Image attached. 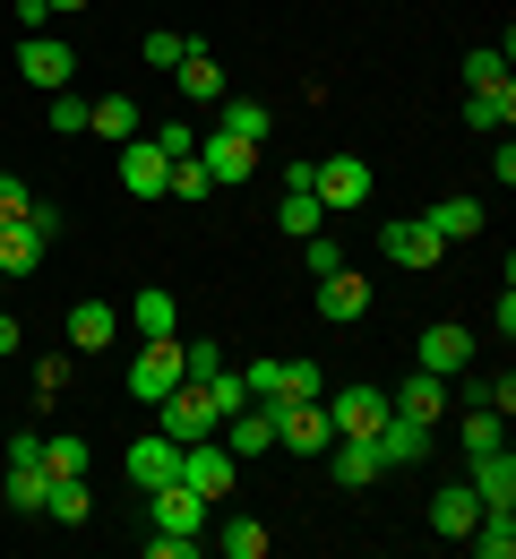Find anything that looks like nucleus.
<instances>
[{"instance_id":"nucleus-1","label":"nucleus","mask_w":516,"mask_h":559,"mask_svg":"<svg viewBox=\"0 0 516 559\" xmlns=\"http://www.w3.org/2000/svg\"><path fill=\"white\" fill-rule=\"evenodd\" d=\"M250 405H267L276 448H293V456H327V448H336V421H327L319 396H250Z\"/></svg>"},{"instance_id":"nucleus-2","label":"nucleus","mask_w":516,"mask_h":559,"mask_svg":"<svg viewBox=\"0 0 516 559\" xmlns=\"http://www.w3.org/2000/svg\"><path fill=\"white\" fill-rule=\"evenodd\" d=\"M155 430H164V439H181V448H190V439H207V430H224L216 379H181V388L155 405Z\"/></svg>"},{"instance_id":"nucleus-3","label":"nucleus","mask_w":516,"mask_h":559,"mask_svg":"<svg viewBox=\"0 0 516 559\" xmlns=\"http://www.w3.org/2000/svg\"><path fill=\"white\" fill-rule=\"evenodd\" d=\"M319 405H327V421H336V439H379V421H387V388L353 379V388H327Z\"/></svg>"},{"instance_id":"nucleus-4","label":"nucleus","mask_w":516,"mask_h":559,"mask_svg":"<svg viewBox=\"0 0 516 559\" xmlns=\"http://www.w3.org/2000/svg\"><path fill=\"white\" fill-rule=\"evenodd\" d=\"M379 250H387V267H413V276H431L447 259V241L422 224V215H396V224H379Z\"/></svg>"},{"instance_id":"nucleus-5","label":"nucleus","mask_w":516,"mask_h":559,"mask_svg":"<svg viewBox=\"0 0 516 559\" xmlns=\"http://www.w3.org/2000/svg\"><path fill=\"white\" fill-rule=\"evenodd\" d=\"M232 465H241V456L224 448V430H207V439H190V448H181V483L199 490L207 508H216L224 490H232Z\"/></svg>"},{"instance_id":"nucleus-6","label":"nucleus","mask_w":516,"mask_h":559,"mask_svg":"<svg viewBox=\"0 0 516 559\" xmlns=\"http://www.w3.org/2000/svg\"><path fill=\"white\" fill-rule=\"evenodd\" d=\"M310 190H319V207H362L370 199V164L362 155H310Z\"/></svg>"},{"instance_id":"nucleus-7","label":"nucleus","mask_w":516,"mask_h":559,"mask_svg":"<svg viewBox=\"0 0 516 559\" xmlns=\"http://www.w3.org/2000/svg\"><path fill=\"white\" fill-rule=\"evenodd\" d=\"M17 78L44 86V95H61V86L77 78V52L61 44V35H17Z\"/></svg>"},{"instance_id":"nucleus-8","label":"nucleus","mask_w":516,"mask_h":559,"mask_svg":"<svg viewBox=\"0 0 516 559\" xmlns=\"http://www.w3.org/2000/svg\"><path fill=\"white\" fill-rule=\"evenodd\" d=\"M172 388H181V345H172V336H147L139 361H130V396H139V405H164Z\"/></svg>"},{"instance_id":"nucleus-9","label":"nucleus","mask_w":516,"mask_h":559,"mask_svg":"<svg viewBox=\"0 0 516 559\" xmlns=\"http://www.w3.org/2000/svg\"><path fill=\"white\" fill-rule=\"evenodd\" d=\"M327 224V207H319V190H310V155H293V173H285V207H276V233L285 241H310Z\"/></svg>"},{"instance_id":"nucleus-10","label":"nucleus","mask_w":516,"mask_h":559,"mask_svg":"<svg viewBox=\"0 0 516 559\" xmlns=\"http://www.w3.org/2000/svg\"><path fill=\"white\" fill-rule=\"evenodd\" d=\"M413 361H422L431 379H456V370L473 361V328H456V319H440V328H422V336H413Z\"/></svg>"},{"instance_id":"nucleus-11","label":"nucleus","mask_w":516,"mask_h":559,"mask_svg":"<svg viewBox=\"0 0 516 559\" xmlns=\"http://www.w3.org/2000/svg\"><path fill=\"white\" fill-rule=\"evenodd\" d=\"M147 508H155V534H207V499L190 483H155Z\"/></svg>"},{"instance_id":"nucleus-12","label":"nucleus","mask_w":516,"mask_h":559,"mask_svg":"<svg viewBox=\"0 0 516 559\" xmlns=\"http://www.w3.org/2000/svg\"><path fill=\"white\" fill-rule=\"evenodd\" d=\"M164 181H172L164 146L155 139H121V190H130V199H164Z\"/></svg>"},{"instance_id":"nucleus-13","label":"nucleus","mask_w":516,"mask_h":559,"mask_svg":"<svg viewBox=\"0 0 516 559\" xmlns=\"http://www.w3.org/2000/svg\"><path fill=\"white\" fill-rule=\"evenodd\" d=\"M199 164H207V181H216V190H232V181H250V173H259V146L207 130V139H199Z\"/></svg>"},{"instance_id":"nucleus-14","label":"nucleus","mask_w":516,"mask_h":559,"mask_svg":"<svg viewBox=\"0 0 516 559\" xmlns=\"http://www.w3.org/2000/svg\"><path fill=\"white\" fill-rule=\"evenodd\" d=\"M130 483H139V490H155V483H181V439H164V430L130 439Z\"/></svg>"},{"instance_id":"nucleus-15","label":"nucleus","mask_w":516,"mask_h":559,"mask_svg":"<svg viewBox=\"0 0 516 559\" xmlns=\"http://www.w3.org/2000/svg\"><path fill=\"white\" fill-rule=\"evenodd\" d=\"M370 448H379V465H387V474H405V465H422V456H431V430H422V421H405V414H387Z\"/></svg>"},{"instance_id":"nucleus-16","label":"nucleus","mask_w":516,"mask_h":559,"mask_svg":"<svg viewBox=\"0 0 516 559\" xmlns=\"http://www.w3.org/2000/svg\"><path fill=\"white\" fill-rule=\"evenodd\" d=\"M319 319H336V328H353V319H370V276H353V267H336V276H319Z\"/></svg>"},{"instance_id":"nucleus-17","label":"nucleus","mask_w":516,"mask_h":559,"mask_svg":"<svg viewBox=\"0 0 516 559\" xmlns=\"http://www.w3.org/2000/svg\"><path fill=\"white\" fill-rule=\"evenodd\" d=\"M473 516H482L473 483H440V490H431V534H440V543H465V534H473Z\"/></svg>"},{"instance_id":"nucleus-18","label":"nucleus","mask_w":516,"mask_h":559,"mask_svg":"<svg viewBox=\"0 0 516 559\" xmlns=\"http://www.w3.org/2000/svg\"><path fill=\"white\" fill-rule=\"evenodd\" d=\"M387 414H405V421H422V430H431V421L447 414V379H431V370H413V379H405V388L387 396Z\"/></svg>"},{"instance_id":"nucleus-19","label":"nucleus","mask_w":516,"mask_h":559,"mask_svg":"<svg viewBox=\"0 0 516 559\" xmlns=\"http://www.w3.org/2000/svg\"><path fill=\"white\" fill-rule=\"evenodd\" d=\"M112 336H121V310H112V301H77V310H70V353H86V361H95Z\"/></svg>"},{"instance_id":"nucleus-20","label":"nucleus","mask_w":516,"mask_h":559,"mask_svg":"<svg viewBox=\"0 0 516 559\" xmlns=\"http://www.w3.org/2000/svg\"><path fill=\"white\" fill-rule=\"evenodd\" d=\"M473 499L482 508H516V456L508 448H482L473 456Z\"/></svg>"},{"instance_id":"nucleus-21","label":"nucleus","mask_w":516,"mask_h":559,"mask_svg":"<svg viewBox=\"0 0 516 559\" xmlns=\"http://www.w3.org/2000/svg\"><path fill=\"white\" fill-rule=\"evenodd\" d=\"M387 465H379V448L370 439H336L327 448V483H345V490H362V483H379Z\"/></svg>"},{"instance_id":"nucleus-22","label":"nucleus","mask_w":516,"mask_h":559,"mask_svg":"<svg viewBox=\"0 0 516 559\" xmlns=\"http://www.w3.org/2000/svg\"><path fill=\"white\" fill-rule=\"evenodd\" d=\"M181 95H190V104H224V70H216V52H207V44H199V35H190V52H181Z\"/></svg>"},{"instance_id":"nucleus-23","label":"nucleus","mask_w":516,"mask_h":559,"mask_svg":"<svg viewBox=\"0 0 516 559\" xmlns=\"http://www.w3.org/2000/svg\"><path fill=\"white\" fill-rule=\"evenodd\" d=\"M465 551L473 559H516V508H482L473 534H465Z\"/></svg>"},{"instance_id":"nucleus-24","label":"nucleus","mask_w":516,"mask_h":559,"mask_svg":"<svg viewBox=\"0 0 516 559\" xmlns=\"http://www.w3.org/2000/svg\"><path fill=\"white\" fill-rule=\"evenodd\" d=\"M224 448H232V456H267V448H276V421H267V405L224 414Z\"/></svg>"},{"instance_id":"nucleus-25","label":"nucleus","mask_w":516,"mask_h":559,"mask_svg":"<svg viewBox=\"0 0 516 559\" xmlns=\"http://www.w3.org/2000/svg\"><path fill=\"white\" fill-rule=\"evenodd\" d=\"M86 130H95V139H139V95H95V112H86Z\"/></svg>"},{"instance_id":"nucleus-26","label":"nucleus","mask_w":516,"mask_h":559,"mask_svg":"<svg viewBox=\"0 0 516 559\" xmlns=\"http://www.w3.org/2000/svg\"><path fill=\"white\" fill-rule=\"evenodd\" d=\"M0 490H9V508H17V516H44L52 474H44V465H0Z\"/></svg>"},{"instance_id":"nucleus-27","label":"nucleus","mask_w":516,"mask_h":559,"mask_svg":"<svg viewBox=\"0 0 516 559\" xmlns=\"http://www.w3.org/2000/svg\"><path fill=\"white\" fill-rule=\"evenodd\" d=\"M44 250H52V241H44L35 224H0V276H26Z\"/></svg>"},{"instance_id":"nucleus-28","label":"nucleus","mask_w":516,"mask_h":559,"mask_svg":"<svg viewBox=\"0 0 516 559\" xmlns=\"http://www.w3.org/2000/svg\"><path fill=\"white\" fill-rule=\"evenodd\" d=\"M224 139H267V130H276V112H267V104H259V95H232V104H224V121H216Z\"/></svg>"},{"instance_id":"nucleus-29","label":"nucleus","mask_w":516,"mask_h":559,"mask_svg":"<svg viewBox=\"0 0 516 559\" xmlns=\"http://www.w3.org/2000/svg\"><path fill=\"white\" fill-rule=\"evenodd\" d=\"M422 224H431L440 241H473V233H482V199H440Z\"/></svg>"},{"instance_id":"nucleus-30","label":"nucleus","mask_w":516,"mask_h":559,"mask_svg":"<svg viewBox=\"0 0 516 559\" xmlns=\"http://www.w3.org/2000/svg\"><path fill=\"white\" fill-rule=\"evenodd\" d=\"M130 328H139V336H172V328H181V310H172V293H164V284H147V293L130 301Z\"/></svg>"},{"instance_id":"nucleus-31","label":"nucleus","mask_w":516,"mask_h":559,"mask_svg":"<svg viewBox=\"0 0 516 559\" xmlns=\"http://www.w3.org/2000/svg\"><path fill=\"white\" fill-rule=\"evenodd\" d=\"M44 516H52V525H86V516H95V499H86V474H70V483L44 490Z\"/></svg>"},{"instance_id":"nucleus-32","label":"nucleus","mask_w":516,"mask_h":559,"mask_svg":"<svg viewBox=\"0 0 516 559\" xmlns=\"http://www.w3.org/2000/svg\"><path fill=\"white\" fill-rule=\"evenodd\" d=\"M508 121H516V86H500V95H465V130L491 139V130H508Z\"/></svg>"},{"instance_id":"nucleus-33","label":"nucleus","mask_w":516,"mask_h":559,"mask_svg":"<svg viewBox=\"0 0 516 559\" xmlns=\"http://www.w3.org/2000/svg\"><path fill=\"white\" fill-rule=\"evenodd\" d=\"M500 86H508V52H491V44L465 52V95H500Z\"/></svg>"},{"instance_id":"nucleus-34","label":"nucleus","mask_w":516,"mask_h":559,"mask_svg":"<svg viewBox=\"0 0 516 559\" xmlns=\"http://www.w3.org/2000/svg\"><path fill=\"white\" fill-rule=\"evenodd\" d=\"M224 559H267V525L259 516H224Z\"/></svg>"},{"instance_id":"nucleus-35","label":"nucleus","mask_w":516,"mask_h":559,"mask_svg":"<svg viewBox=\"0 0 516 559\" xmlns=\"http://www.w3.org/2000/svg\"><path fill=\"white\" fill-rule=\"evenodd\" d=\"M276 396H327V370L319 361H276Z\"/></svg>"},{"instance_id":"nucleus-36","label":"nucleus","mask_w":516,"mask_h":559,"mask_svg":"<svg viewBox=\"0 0 516 559\" xmlns=\"http://www.w3.org/2000/svg\"><path fill=\"white\" fill-rule=\"evenodd\" d=\"M44 474H52V483L86 474V439H61V430H52V439H44Z\"/></svg>"},{"instance_id":"nucleus-37","label":"nucleus","mask_w":516,"mask_h":559,"mask_svg":"<svg viewBox=\"0 0 516 559\" xmlns=\"http://www.w3.org/2000/svg\"><path fill=\"white\" fill-rule=\"evenodd\" d=\"M500 421H508V414L473 405V414H465V456H482V448H508V439H500Z\"/></svg>"},{"instance_id":"nucleus-38","label":"nucleus","mask_w":516,"mask_h":559,"mask_svg":"<svg viewBox=\"0 0 516 559\" xmlns=\"http://www.w3.org/2000/svg\"><path fill=\"white\" fill-rule=\"evenodd\" d=\"M301 259H310V276H336V267H345V241H336V233L319 224V233L301 241Z\"/></svg>"},{"instance_id":"nucleus-39","label":"nucleus","mask_w":516,"mask_h":559,"mask_svg":"<svg viewBox=\"0 0 516 559\" xmlns=\"http://www.w3.org/2000/svg\"><path fill=\"white\" fill-rule=\"evenodd\" d=\"M139 52H147V70H181V52H190V35H172V26H155V35L139 44Z\"/></svg>"},{"instance_id":"nucleus-40","label":"nucleus","mask_w":516,"mask_h":559,"mask_svg":"<svg viewBox=\"0 0 516 559\" xmlns=\"http://www.w3.org/2000/svg\"><path fill=\"white\" fill-rule=\"evenodd\" d=\"M86 112H95V104H86V95H70V86L52 95V130H61V139H77V130H86Z\"/></svg>"},{"instance_id":"nucleus-41","label":"nucleus","mask_w":516,"mask_h":559,"mask_svg":"<svg viewBox=\"0 0 516 559\" xmlns=\"http://www.w3.org/2000/svg\"><path fill=\"white\" fill-rule=\"evenodd\" d=\"M0 465H44V430H9L0 439Z\"/></svg>"},{"instance_id":"nucleus-42","label":"nucleus","mask_w":516,"mask_h":559,"mask_svg":"<svg viewBox=\"0 0 516 559\" xmlns=\"http://www.w3.org/2000/svg\"><path fill=\"white\" fill-rule=\"evenodd\" d=\"M26 207H35V190L17 173H0V224H26Z\"/></svg>"},{"instance_id":"nucleus-43","label":"nucleus","mask_w":516,"mask_h":559,"mask_svg":"<svg viewBox=\"0 0 516 559\" xmlns=\"http://www.w3.org/2000/svg\"><path fill=\"white\" fill-rule=\"evenodd\" d=\"M155 146H164V164H181V155H199V130H190V121H164Z\"/></svg>"},{"instance_id":"nucleus-44","label":"nucleus","mask_w":516,"mask_h":559,"mask_svg":"<svg viewBox=\"0 0 516 559\" xmlns=\"http://www.w3.org/2000/svg\"><path fill=\"white\" fill-rule=\"evenodd\" d=\"M216 370H224L216 345H181V379H216Z\"/></svg>"},{"instance_id":"nucleus-45","label":"nucleus","mask_w":516,"mask_h":559,"mask_svg":"<svg viewBox=\"0 0 516 559\" xmlns=\"http://www.w3.org/2000/svg\"><path fill=\"white\" fill-rule=\"evenodd\" d=\"M26 345V328H17V319H9V310H0V361H9V353Z\"/></svg>"},{"instance_id":"nucleus-46","label":"nucleus","mask_w":516,"mask_h":559,"mask_svg":"<svg viewBox=\"0 0 516 559\" xmlns=\"http://www.w3.org/2000/svg\"><path fill=\"white\" fill-rule=\"evenodd\" d=\"M44 9H52V17H77V9H86V0H44Z\"/></svg>"}]
</instances>
